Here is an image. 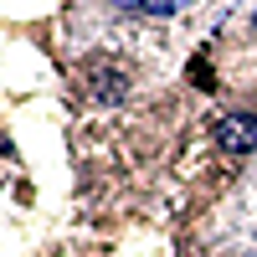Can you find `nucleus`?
Segmentation results:
<instances>
[{
    "instance_id": "f257e3e1",
    "label": "nucleus",
    "mask_w": 257,
    "mask_h": 257,
    "mask_svg": "<svg viewBox=\"0 0 257 257\" xmlns=\"http://www.w3.org/2000/svg\"><path fill=\"white\" fill-rule=\"evenodd\" d=\"M216 144H221V149H231V155H247V149L257 144V118H252V113L226 118V123L216 128Z\"/></svg>"
},
{
    "instance_id": "f03ea898",
    "label": "nucleus",
    "mask_w": 257,
    "mask_h": 257,
    "mask_svg": "<svg viewBox=\"0 0 257 257\" xmlns=\"http://www.w3.org/2000/svg\"><path fill=\"white\" fill-rule=\"evenodd\" d=\"M185 6V0H144V11H155V16H175Z\"/></svg>"
},
{
    "instance_id": "7ed1b4c3",
    "label": "nucleus",
    "mask_w": 257,
    "mask_h": 257,
    "mask_svg": "<svg viewBox=\"0 0 257 257\" xmlns=\"http://www.w3.org/2000/svg\"><path fill=\"white\" fill-rule=\"evenodd\" d=\"M113 6H144V0H113Z\"/></svg>"
}]
</instances>
